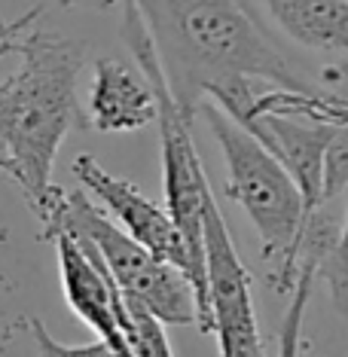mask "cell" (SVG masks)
I'll return each instance as SVG.
<instances>
[{
	"instance_id": "6da1fadb",
	"label": "cell",
	"mask_w": 348,
	"mask_h": 357,
	"mask_svg": "<svg viewBox=\"0 0 348 357\" xmlns=\"http://www.w3.org/2000/svg\"><path fill=\"white\" fill-rule=\"evenodd\" d=\"M174 104L196 123L208 95L239 83L324 92L281 52L245 0H132Z\"/></svg>"
},
{
	"instance_id": "7a4b0ae2",
	"label": "cell",
	"mask_w": 348,
	"mask_h": 357,
	"mask_svg": "<svg viewBox=\"0 0 348 357\" xmlns=\"http://www.w3.org/2000/svg\"><path fill=\"white\" fill-rule=\"evenodd\" d=\"M10 52L22 61L0 79V172L15 181L43 226L61 192L52 181L59 147L83 123V46L31 25L10 40Z\"/></svg>"
},
{
	"instance_id": "3957f363",
	"label": "cell",
	"mask_w": 348,
	"mask_h": 357,
	"mask_svg": "<svg viewBox=\"0 0 348 357\" xmlns=\"http://www.w3.org/2000/svg\"><path fill=\"white\" fill-rule=\"evenodd\" d=\"M199 113L208 119L226 165V196L248 214L260 235V257L272 266L269 287L290 296L296 281V241L309 220V208L294 177L278 159L250 137L236 119H229L217 104L205 101Z\"/></svg>"
},
{
	"instance_id": "277c9868",
	"label": "cell",
	"mask_w": 348,
	"mask_h": 357,
	"mask_svg": "<svg viewBox=\"0 0 348 357\" xmlns=\"http://www.w3.org/2000/svg\"><path fill=\"white\" fill-rule=\"evenodd\" d=\"M59 229L92 250L119 294L141 303L162 324H174V327L196 324V290L187 275L156 254H150L135 238H128L116 223L104 217V211L86 192L61 190L50 220L40 226L37 238L50 241L52 232Z\"/></svg>"
},
{
	"instance_id": "5b68a950",
	"label": "cell",
	"mask_w": 348,
	"mask_h": 357,
	"mask_svg": "<svg viewBox=\"0 0 348 357\" xmlns=\"http://www.w3.org/2000/svg\"><path fill=\"white\" fill-rule=\"evenodd\" d=\"M123 40L132 52L156 98V119L153 126L159 128L162 141V181H165V211L181 232L183 245L190 250L192 272H196V327L208 333V303H205V263H202V208L205 196L211 190L202 168V156L192 141V123L174 104L168 83L162 77V68L153 52L150 34L144 28L132 0H123Z\"/></svg>"
},
{
	"instance_id": "8992f818",
	"label": "cell",
	"mask_w": 348,
	"mask_h": 357,
	"mask_svg": "<svg viewBox=\"0 0 348 357\" xmlns=\"http://www.w3.org/2000/svg\"><path fill=\"white\" fill-rule=\"evenodd\" d=\"M202 263H205L208 333L217 336L220 357H272L257 327L250 275L211 190L202 208Z\"/></svg>"
},
{
	"instance_id": "52a82bcc",
	"label": "cell",
	"mask_w": 348,
	"mask_h": 357,
	"mask_svg": "<svg viewBox=\"0 0 348 357\" xmlns=\"http://www.w3.org/2000/svg\"><path fill=\"white\" fill-rule=\"evenodd\" d=\"M70 172H74V177L80 181L89 199H98L110 211L113 223L128 238H135L137 245H144L159 259L177 266L190 278L192 290H196V272H192L190 250L183 245L181 232H177L172 214L165 208L156 205L150 196H144L132 181H123V177L104 172V165H98L92 156H77Z\"/></svg>"
},
{
	"instance_id": "ba28073f",
	"label": "cell",
	"mask_w": 348,
	"mask_h": 357,
	"mask_svg": "<svg viewBox=\"0 0 348 357\" xmlns=\"http://www.w3.org/2000/svg\"><path fill=\"white\" fill-rule=\"evenodd\" d=\"M50 241H55L61 287H64V299H68L70 312L86 327H92V333L101 342H107L110 348H116L119 354L128 357L123 333H119L123 296H119L116 284L110 281V275L104 272V266L98 263V257L61 229L52 232Z\"/></svg>"
},
{
	"instance_id": "9c48e42d",
	"label": "cell",
	"mask_w": 348,
	"mask_h": 357,
	"mask_svg": "<svg viewBox=\"0 0 348 357\" xmlns=\"http://www.w3.org/2000/svg\"><path fill=\"white\" fill-rule=\"evenodd\" d=\"M153 119H156V98L137 64L119 59L95 61L83 123L98 132H137Z\"/></svg>"
},
{
	"instance_id": "30bf717a",
	"label": "cell",
	"mask_w": 348,
	"mask_h": 357,
	"mask_svg": "<svg viewBox=\"0 0 348 357\" xmlns=\"http://www.w3.org/2000/svg\"><path fill=\"white\" fill-rule=\"evenodd\" d=\"M278 28L305 50L342 55L348 46V0H269Z\"/></svg>"
},
{
	"instance_id": "8fae6325",
	"label": "cell",
	"mask_w": 348,
	"mask_h": 357,
	"mask_svg": "<svg viewBox=\"0 0 348 357\" xmlns=\"http://www.w3.org/2000/svg\"><path fill=\"white\" fill-rule=\"evenodd\" d=\"M119 333H123L128 357H174L172 345H168V336H165V324L128 296H123Z\"/></svg>"
},
{
	"instance_id": "7c38bea8",
	"label": "cell",
	"mask_w": 348,
	"mask_h": 357,
	"mask_svg": "<svg viewBox=\"0 0 348 357\" xmlns=\"http://www.w3.org/2000/svg\"><path fill=\"white\" fill-rule=\"evenodd\" d=\"M312 287H315L312 263H299L294 290H290V305L278 330V354L275 357H299V351H303V318L312 303Z\"/></svg>"
},
{
	"instance_id": "4fadbf2b",
	"label": "cell",
	"mask_w": 348,
	"mask_h": 357,
	"mask_svg": "<svg viewBox=\"0 0 348 357\" xmlns=\"http://www.w3.org/2000/svg\"><path fill=\"white\" fill-rule=\"evenodd\" d=\"M348 186V126L339 128L333 141L324 150V172H321V199L327 202L342 199Z\"/></svg>"
},
{
	"instance_id": "5bb4252c",
	"label": "cell",
	"mask_w": 348,
	"mask_h": 357,
	"mask_svg": "<svg viewBox=\"0 0 348 357\" xmlns=\"http://www.w3.org/2000/svg\"><path fill=\"white\" fill-rule=\"evenodd\" d=\"M22 327L34 336L40 357H126V354H119L116 348H110L107 342H101V339L92 345H64L50 336V330L43 327L40 318H22Z\"/></svg>"
},
{
	"instance_id": "9a60e30c",
	"label": "cell",
	"mask_w": 348,
	"mask_h": 357,
	"mask_svg": "<svg viewBox=\"0 0 348 357\" xmlns=\"http://www.w3.org/2000/svg\"><path fill=\"white\" fill-rule=\"evenodd\" d=\"M40 13H43V6H34L31 13L19 15V19H13V22L0 19V59H3V55H10V40H13L15 34H22L25 28L34 25V22L40 19Z\"/></svg>"
},
{
	"instance_id": "2e32d148",
	"label": "cell",
	"mask_w": 348,
	"mask_h": 357,
	"mask_svg": "<svg viewBox=\"0 0 348 357\" xmlns=\"http://www.w3.org/2000/svg\"><path fill=\"white\" fill-rule=\"evenodd\" d=\"M61 10H70V6H89V10H107L113 0H55Z\"/></svg>"
}]
</instances>
